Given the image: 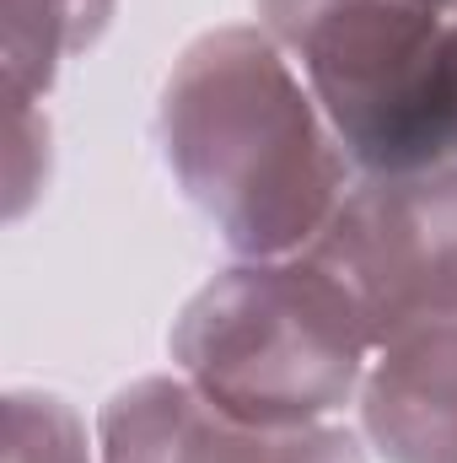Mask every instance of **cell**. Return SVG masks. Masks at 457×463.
<instances>
[{
	"label": "cell",
	"mask_w": 457,
	"mask_h": 463,
	"mask_svg": "<svg viewBox=\"0 0 457 463\" xmlns=\"http://www.w3.org/2000/svg\"><path fill=\"white\" fill-rule=\"evenodd\" d=\"M183 194L242 259H291L334 222L344 146L264 27H216L183 49L156 109Z\"/></svg>",
	"instance_id": "1"
},
{
	"label": "cell",
	"mask_w": 457,
	"mask_h": 463,
	"mask_svg": "<svg viewBox=\"0 0 457 463\" xmlns=\"http://www.w3.org/2000/svg\"><path fill=\"white\" fill-rule=\"evenodd\" d=\"M173 361L216 410L247 426H318L366 383L371 335L340 275L302 259H253L216 275L173 324Z\"/></svg>",
	"instance_id": "2"
},
{
	"label": "cell",
	"mask_w": 457,
	"mask_h": 463,
	"mask_svg": "<svg viewBox=\"0 0 457 463\" xmlns=\"http://www.w3.org/2000/svg\"><path fill=\"white\" fill-rule=\"evenodd\" d=\"M253 5L366 178L457 167V0Z\"/></svg>",
	"instance_id": "3"
},
{
	"label": "cell",
	"mask_w": 457,
	"mask_h": 463,
	"mask_svg": "<svg viewBox=\"0 0 457 463\" xmlns=\"http://www.w3.org/2000/svg\"><path fill=\"white\" fill-rule=\"evenodd\" d=\"M307 253L350 286L371 350L420 318L457 313V167L355 184Z\"/></svg>",
	"instance_id": "4"
},
{
	"label": "cell",
	"mask_w": 457,
	"mask_h": 463,
	"mask_svg": "<svg viewBox=\"0 0 457 463\" xmlns=\"http://www.w3.org/2000/svg\"><path fill=\"white\" fill-rule=\"evenodd\" d=\"M103 463H366L344 426H247L183 377L118 388L98 420Z\"/></svg>",
	"instance_id": "5"
},
{
	"label": "cell",
	"mask_w": 457,
	"mask_h": 463,
	"mask_svg": "<svg viewBox=\"0 0 457 463\" xmlns=\"http://www.w3.org/2000/svg\"><path fill=\"white\" fill-rule=\"evenodd\" d=\"M360 426L387 463H457V313L420 318L377 345Z\"/></svg>",
	"instance_id": "6"
},
{
	"label": "cell",
	"mask_w": 457,
	"mask_h": 463,
	"mask_svg": "<svg viewBox=\"0 0 457 463\" xmlns=\"http://www.w3.org/2000/svg\"><path fill=\"white\" fill-rule=\"evenodd\" d=\"M114 16V0H5V76L16 109H33L70 54H87Z\"/></svg>",
	"instance_id": "7"
},
{
	"label": "cell",
	"mask_w": 457,
	"mask_h": 463,
	"mask_svg": "<svg viewBox=\"0 0 457 463\" xmlns=\"http://www.w3.org/2000/svg\"><path fill=\"white\" fill-rule=\"evenodd\" d=\"M5 463H92L81 415L54 393H5Z\"/></svg>",
	"instance_id": "8"
}]
</instances>
